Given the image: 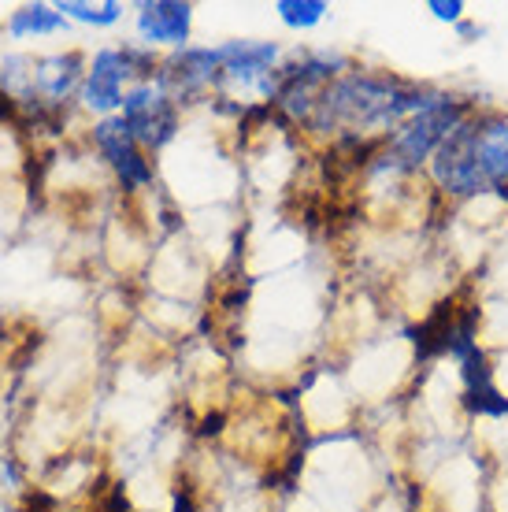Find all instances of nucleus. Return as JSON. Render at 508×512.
Masks as SVG:
<instances>
[{
  "label": "nucleus",
  "instance_id": "nucleus-7",
  "mask_svg": "<svg viewBox=\"0 0 508 512\" xmlns=\"http://www.w3.org/2000/svg\"><path fill=\"white\" fill-rule=\"evenodd\" d=\"M86 56L82 52H52L34 60V97H41L52 108H64L82 97V82H86Z\"/></svg>",
  "mask_w": 508,
  "mask_h": 512
},
{
  "label": "nucleus",
  "instance_id": "nucleus-5",
  "mask_svg": "<svg viewBox=\"0 0 508 512\" xmlns=\"http://www.w3.org/2000/svg\"><path fill=\"white\" fill-rule=\"evenodd\" d=\"M89 138H93V149L101 153L104 164L112 167L115 182H119L127 193L149 190V186L156 182L153 160H149V153L141 149L138 138L130 134V127L119 116L97 119Z\"/></svg>",
  "mask_w": 508,
  "mask_h": 512
},
{
  "label": "nucleus",
  "instance_id": "nucleus-3",
  "mask_svg": "<svg viewBox=\"0 0 508 512\" xmlns=\"http://www.w3.org/2000/svg\"><path fill=\"white\" fill-rule=\"evenodd\" d=\"M156 71H160V60H156V52L145 49V45L97 49L93 60H89V71H86V82H82V97H78V101L101 119L119 116L130 86L153 82Z\"/></svg>",
  "mask_w": 508,
  "mask_h": 512
},
{
  "label": "nucleus",
  "instance_id": "nucleus-10",
  "mask_svg": "<svg viewBox=\"0 0 508 512\" xmlns=\"http://www.w3.org/2000/svg\"><path fill=\"white\" fill-rule=\"evenodd\" d=\"M67 23H86V26H115L123 19V4L119 0H104V4H89V0H60L56 4Z\"/></svg>",
  "mask_w": 508,
  "mask_h": 512
},
{
  "label": "nucleus",
  "instance_id": "nucleus-13",
  "mask_svg": "<svg viewBox=\"0 0 508 512\" xmlns=\"http://www.w3.org/2000/svg\"><path fill=\"white\" fill-rule=\"evenodd\" d=\"M0 512H26V509H15V505H4Z\"/></svg>",
  "mask_w": 508,
  "mask_h": 512
},
{
  "label": "nucleus",
  "instance_id": "nucleus-11",
  "mask_svg": "<svg viewBox=\"0 0 508 512\" xmlns=\"http://www.w3.org/2000/svg\"><path fill=\"white\" fill-rule=\"evenodd\" d=\"M427 12H431L438 23L460 26L464 23V15H468V4H464V0H431Z\"/></svg>",
  "mask_w": 508,
  "mask_h": 512
},
{
  "label": "nucleus",
  "instance_id": "nucleus-1",
  "mask_svg": "<svg viewBox=\"0 0 508 512\" xmlns=\"http://www.w3.org/2000/svg\"><path fill=\"white\" fill-rule=\"evenodd\" d=\"M434 90L420 82H405L386 71H345L323 90L305 130L331 141H386L408 116H416L431 101Z\"/></svg>",
  "mask_w": 508,
  "mask_h": 512
},
{
  "label": "nucleus",
  "instance_id": "nucleus-9",
  "mask_svg": "<svg viewBox=\"0 0 508 512\" xmlns=\"http://www.w3.org/2000/svg\"><path fill=\"white\" fill-rule=\"evenodd\" d=\"M275 15H279L282 26H290V30L301 34V30H316L331 15V4L327 0H279Z\"/></svg>",
  "mask_w": 508,
  "mask_h": 512
},
{
  "label": "nucleus",
  "instance_id": "nucleus-4",
  "mask_svg": "<svg viewBox=\"0 0 508 512\" xmlns=\"http://www.w3.org/2000/svg\"><path fill=\"white\" fill-rule=\"evenodd\" d=\"M119 119L127 123L145 153H160L167 141H175L178 127H182V104L167 90H160L156 82H138L127 90Z\"/></svg>",
  "mask_w": 508,
  "mask_h": 512
},
{
  "label": "nucleus",
  "instance_id": "nucleus-2",
  "mask_svg": "<svg viewBox=\"0 0 508 512\" xmlns=\"http://www.w3.org/2000/svg\"><path fill=\"white\" fill-rule=\"evenodd\" d=\"M475 112L479 108L468 97L434 90V97L423 104L416 116H408L390 138L382 141V153L390 156V164H397L405 175H420L423 167L431 164V156L449 141V134Z\"/></svg>",
  "mask_w": 508,
  "mask_h": 512
},
{
  "label": "nucleus",
  "instance_id": "nucleus-14",
  "mask_svg": "<svg viewBox=\"0 0 508 512\" xmlns=\"http://www.w3.org/2000/svg\"><path fill=\"white\" fill-rule=\"evenodd\" d=\"M505 201H508V193H505Z\"/></svg>",
  "mask_w": 508,
  "mask_h": 512
},
{
  "label": "nucleus",
  "instance_id": "nucleus-6",
  "mask_svg": "<svg viewBox=\"0 0 508 512\" xmlns=\"http://www.w3.org/2000/svg\"><path fill=\"white\" fill-rule=\"evenodd\" d=\"M138 38L145 49H190L193 4L182 0H145L138 4Z\"/></svg>",
  "mask_w": 508,
  "mask_h": 512
},
{
  "label": "nucleus",
  "instance_id": "nucleus-12",
  "mask_svg": "<svg viewBox=\"0 0 508 512\" xmlns=\"http://www.w3.org/2000/svg\"><path fill=\"white\" fill-rule=\"evenodd\" d=\"M457 30H460V38H483V34H486L483 26H475V23H468V19H464V23H460V26H457Z\"/></svg>",
  "mask_w": 508,
  "mask_h": 512
},
{
  "label": "nucleus",
  "instance_id": "nucleus-8",
  "mask_svg": "<svg viewBox=\"0 0 508 512\" xmlns=\"http://www.w3.org/2000/svg\"><path fill=\"white\" fill-rule=\"evenodd\" d=\"M67 30V19L60 15L56 4H23V8H15L8 15V34L19 41L26 38H49V34H60Z\"/></svg>",
  "mask_w": 508,
  "mask_h": 512
}]
</instances>
